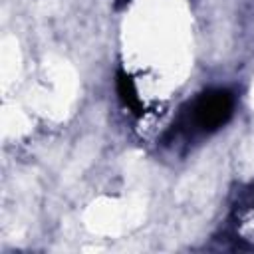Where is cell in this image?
Wrapping results in <instances>:
<instances>
[{
	"label": "cell",
	"mask_w": 254,
	"mask_h": 254,
	"mask_svg": "<svg viewBox=\"0 0 254 254\" xmlns=\"http://www.w3.org/2000/svg\"><path fill=\"white\" fill-rule=\"evenodd\" d=\"M232 95L228 91H208L190 107V123L202 131L218 129L232 113Z\"/></svg>",
	"instance_id": "6da1fadb"
},
{
	"label": "cell",
	"mask_w": 254,
	"mask_h": 254,
	"mask_svg": "<svg viewBox=\"0 0 254 254\" xmlns=\"http://www.w3.org/2000/svg\"><path fill=\"white\" fill-rule=\"evenodd\" d=\"M117 91H119L123 103H125L133 113H141V101H139V97H137L135 85H133L131 77H127L123 71L117 73Z\"/></svg>",
	"instance_id": "7a4b0ae2"
}]
</instances>
